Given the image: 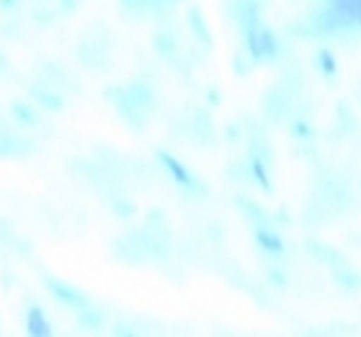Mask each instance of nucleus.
I'll use <instances>...</instances> for the list:
<instances>
[{"label": "nucleus", "mask_w": 361, "mask_h": 337, "mask_svg": "<svg viewBox=\"0 0 361 337\" xmlns=\"http://www.w3.org/2000/svg\"><path fill=\"white\" fill-rule=\"evenodd\" d=\"M37 72H39V80H42V83L52 85L54 90H60L62 96H65V93H75L78 90L75 77L70 75L65 68L54 65V62H42V65L37 68Z\"/></svg>", "instance_id": "obj_3"}, {"label": "nucleus", "mask_w": 361, "mask_h": 337, "mask_svg": "<svg viewBox=\"0 0 361 337\" xmlns=\"http://www.w3.org/2000/svg\"><path fill=\"white\" fill-rule=\"evenodd\" d=\"M31 98H34V103H39L42 108H47V111H60L62 106H65V98H62L60 90H54L52 85H47V83H34L29 88Z\"/></svg>", "instance_id": "obj_5"}, {"label": "nucleus", "mask_w": 361, "mask_h": 337, "mask_svg": "<svg viewBox=\"0 0 361 337\" xmlns=\"http://www.w3.org/2000/svg\"><path fill=\"white\" fill-rule=\"evenodd\" d=\"M6 68H8V60L3 57V54H0V70H6Z\"/></svg>", "instance_id": "obj_9"}, {"label": "nucleus", "mask_w": 361, "mask_h": 337, "mask_svg": "<svg viewBox=\"0 0 361 337\" xmlns=\"http://www.w3.org/2000/svg\"><path fill=\"white\" fill-rule=\"evenodd\" d=\"M47 284V291L52 293L54 299L60 301L62 307H70V309H83V307H88L90 301H88V296H85L83 291H78L75 286H70L68 281H57V278H47L44 281Z\"/></svg>", "instance_id": "obj_4"}, {"label": "nucleus", "mask_w": 361, "mask_h": 337, "mask_svg": "<svg viewBox=\"0 0 361 337\" xmlns=\"http://www.w3.org/2000/svg\"><path fill=\"white\" fill-rule=\"evenodd\" d=\"M109 98L119 108L121 116L129 124H135V127H140L147 119V113H150L152 103H155L152 90L145 83H127V85H119V88H111L109 90Z\"/></svg>", "instance_id": "obj_1"}, {"label": "nucleus", "mask_w": 361, "mask_h": 337, "mask_svg": "<svg viewBox=\"0 0 361 337\" xmlns=\"http://www.w3.org/2000/svg\"><path fill=\"white\" fill-rule=\"evenodd\" d=\"M78 62L85 70H104L111 62V46L106 31H90L78 44Z\"/></svg>", "instance_id": "obj_2"}, {"label": "nucleus", "mask_w": 361, "mask_h": 337, "mask_svg": "<svg viewBox=\"0 0 361 337\" xmlns=\"http://www.w3.org/2000/svg\"><path fill=\"white\" fill-rule=\"evenodd\" d=\"M11 113H13V119L18 124H23V127H37L39 124V113L29 103H13L11 106Z\"/></svg>", "instance_id": "obj_7"}, {"label": "nucleus", "mask_w": 361, "mask_h": 337, "mask_svg": "<svg viewBox=\"0 0 361 337\" xmlns=\"http://www.w3.org/2000/svg\"><path fill=\"white\" fill-rule=\"evenodd\" d=\"M26 330H29V335H34V337L52 335V324H49V319H47L44 309L29 307V312H26Z\"/></svg>", "instance_id": "obj_6"}, {"label": "nucleus", "mask_w": 361, "mask_h": 337, "mask_svg": "<svg viewBox=\"0 0 361 337\" xmlns=\"http://www.w3.org/2000/svg\"><path fill=\"white\" fill-rule=\"evenodd\" d=\"M18 3H21V0H0V8H3V11H16Z\"/></svg>", "instance_id": "obj_8"}]
</instances>
